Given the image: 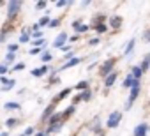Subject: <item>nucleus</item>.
I'll use <instances>...</instances> for the list:
<instances>
[{
    "label": "nucleus",
    "mask_w": 150,
    "mask_h": 136,
    "mask_svg": "<svg viewBox=\"0 0 150 136\" xmlns=\"http://www.w3.org/2000/svg\"><path fill=\"white\" fill-rule=\"evenodd\" d=\"M21 6H23L21 0H11V2H7V23H11L18 16Z\"/></svg>",
    "instance_id": "1"
},
{
    "label": "nucleus",
    "mask_w": 150,
    "mask_h": 136,
    "mask_svg": "<svg viewBox=\"0 0 150 136\" xmlns=\"http://www.w3.org/2000/svg\"><path fill=\"white\" fill-rule=\"evenodd\" d=\"M115 64H117V58H115V57L106 58V60L101 64V67H99V74H101L103 78H106L108 74H111L113 69H115Z\"/></svg>",
    "instance_id": "2"
},
{
    "label": "nucleus",
    "mask_w": 150,
    "mask_h": 136,
    "mask_svg": "<svg viewBox=\"0 0 150 136\" xmlns=\"http://www.w3.org/2000/svg\"><path fill=\"white\" fill-rule=\"evenodd\" d=\"M120 120H122V111H113V113H110V117L106 120V127L108 129H115V127H118Z\"/></svg>",
    "instance_id": "3"
},
{
    "label": "nucleus",
    "mask_w": 150,
    "mask_h": 136,
    "mask_svg": "<svg viewBox=\"0 0 150 136\" xmlns=\"http://www.w3.org/2000/svg\"><path fill=\"white\" fill-rule=\"evenodd\" d=\"M139 92H141V83H138V85H134L132 89H131V94H129V99L125 101V110H129L132 104H134V101L138 99V96H139Z\"/></svg>",
    "instance_id": "4"
},
{
    "label": "nucleus",
    "mask_w": 150,
    "mask_h": 136,
    "mask_svg": "<svg viewBox=\"0 0 150 136\" xmlns=\"http://www.w3.org/2000/svg\"><path fill=\"white\" fill-rule=\"evenodd\" d=\"M72 30L76 32V35H80V34H83V32H88L90 27H88L87 23H83L81 20H74V21H72Z\"/></svg>",
    "instance_id": "5"
},
{
    "label": "nucleus",
    "mask_w": 150,
    "mask_h": 136,
    "mask_svg": "<svg viewBox=\"0 0 150 136\" xmlns=\"http://www.w3.org/2000/svg\"><path fill=\"white\" fill-rule=\"evenodd\" d=\"M67 39H69V35H67V32H60L57 37H55V41H53V48H62V46H65L67 44Z\"/></svg>",
    "instance_id": "6"
},
{
    "label": "nucleus",
    "mask_w": 150,
    "mask_h": 136,
    "mask_svg": "<svg viewBox=\"0 0 150 136\" xmlns=\"http://www.w3.org/2000/svg\"><path fill=\"white\" fill-rule=\"evenodd\" d=\"M50 69H51V67H48L46 64H42L41 67H37V69H32V71H30V74H32V76H35V78H41V76H46V74L50 73Z\"/></svg>",
    "instance_id": "7"
},
{
    "label": "nucleus",
    "mask_w": 150,
    "mask_h": 136,
    "mask_svg": "<svg viewBox=\"0 0 150 136\" xmlns=\"http://www.w3.org/2000/svg\"><path fill=\"white\" fill-rule=\"evenodd\" d=\"M90 99H92V90H90V89H87V90H83L81 94H78V96H76V99H74L72 106H76L80 101H90Z\"/></svg>",
    "instance_id": "8"
},
{
    "label": "nucleus",
    "mask_w": 150,
    "mask_h": 136,
    "mask_svg": "<svg viewBox=\"0 0 150 136\" xmlns=\"http://www.w3.org/2000/svg\"><path fill=\"white\" fill-rule=\"evenodd\" d=\"M53 113H55V104H53V103H50V104L44 108V111H42V115H41V120H42V122H48V120H50V117H51Z\"/></svg>",
    "instance_id": "9"
},
{
    "label": "nucleus",
    "mask_w": 150,
    "mask_h": 136,
    "mask_svg": "<svg viewBox=\"0 0 150 136\" xmlns=\"http://www.w3.org/2000/svg\"><path fill=\"white\" fill-rule=\"evenodd\" d=\"M78 64H81V58L80 57H74V58H71V60H67L62 67H60V69L58 71H65V69H71V67H76Z\"/></svg>",
    "instance_id": "10"
},
{
    "label": "nucleus",
    "mask_w": 150,
    "mask_h": 136,
    "mask_svg": "<svg viewBox=\"0 0 150 136\" xmlns=\"http://www.w3.org/2000/svg\"><path fill=\"white\" fill-rule=\"evenodd\" d=\"M146 132H148V125L143 122V124H138V125L134 127L132 136H146Z\"/></svg>",
    "instance_id": "11"
},
{
    "label": "nucleus",
    "mask_w": 150,
    "mask_h": 136,
    "mask_svg": "<svg viewBox=\"0 0 150 136\" xmlns=\"http://www.w3.org/2000/svg\"><path fill=\"white\" fill-rule=\"evenodd\" d=\"M138 83H141V80H134L132 76H131V73L125 76V80H124V83H122V87L124 89H132L134 85H138Z\"/></svg>",
    "instance_id": "12"
},
{
    "label": "nucleus",
    "mask_w": 150,
    "mask_h": 136,
    "mask_svg": "<svg viewBox=\"0 0 150 136\" xmlns=\"http://www.w3.org/2000/svg\"><path fill=\"white\" fill-rule=\"evenodd\" d=\"M71 90H72V89H69V87H67V89H64V90H60V92H58V94L53 97V101H51V103H53V104H57V103L64 101V99H65V97L71 94Z\"/></svg>",
    "instance_id": "13"
},
{
    "label": "nucleus",
    "mask_w": 150,
    "mask_h": 136,
    "mask_svg": "<svg viewBox=\"0 0 150 136\" xmlns=\"http://www.w3.org/2000/svg\"><path fill=\"white\" fill-rule=\"evenodd\" d=\"M124 25V20H122V16H118V14H113L111 18H110V27H113V28H120Z\"/></svg>",
    "instance_id": "14"
},
{
    "label": "nucleus",
    "mask_w": 150,
    "mask_h": 136,
    "mask_svg": "<svg viewBox=\"0 0 150 136\" xmlns=\"http://www.w3.org/2000/svg\"><path fill=\"white\" fill-rule=\"evenodd\" d=\"M117 76H118V73H117V71H113L111 74H108V76L104 78V87H106V89L113 87V85H115V81H117Z\"/></svg>",
    "instance_id": "15"
},
{
    "label": "nucleus",
    "mask_w": 150,
    "mask_h": 136,
    "mask_svg": "<svg viewBox=\"0 0 150 136\" xmlns=\"http://www.w3.org/2000/svg\"><path fill=\"white\" fill-rule=\"evenodd\" d=\"M74 111H76V106H72V104H71V106H67V108H65V110L60 113V117H62V122H65V120H67V118H69V117L74 113Z\"/></svg>",
    "instance_id": "16"
},
{
    "label": "nucleus",
    "mask_w": 150,
    "mask_h": 136,
    "mask_svg": "<svg viewBox=\"0 0 150 136\" xmlns=\"http://www.w3.org/2000/svg\"><path fill=\"white\" fill-rule=\"evenodd\" d=\"M134 46H136V41H134V39H131V41L127 42L125 50H124V57H125V58H129V57L132 55V50H134Z\"/></svg>",
    "instance_id": "17"
},
{
    "label": "nucleus",
    "mask_w": 150,
    "mask_h": 136,
    "mask_svg": "<svg viewBox=\"0 0 150 136\" xmlns=\"http://www.w3.org/2000/svg\"><path fill=\"white\" fill-rule=\"evenodd\" d=\"M139 69H141L143 73L150 69V53H146V55L143 57V60H141V64H139Z\"/></svg>",
    "instance_id": "18"
},
{
    "label": "nucleus",
    "mask_w": 150,
    "mask_h": 136,
    "mask_svg": "<svg viewBox=\"0 0 150 136\" xmlns=\"http://www.w3.org/2000/svg\"><path fill=\"white\" fill-rule=\"evenodd\" d=\"M6 125H7V129H14V127H18V125H20V118L11 117V118H7V120H6Z\"/></svg>",
    "instance_id": "19"
},
{
    "label": "nucleus",
    "mask_w": 150,
    "mask_h": 136,
    "mask_svg": "<svg viewBox=\"0 0 150 136\" xmlns=\"http://www.w3.org/2000/svg\"><path fill=\"white\" fill-rule=\"evenodd\" d=\"M131 76H132L134 80H141V76H143V71L139 69V65H134L132 69H131Z\"/></svg>",
    "instance_id": "20"
},
{
    "label": "nucleus",
    "mask_w": 150,
    "mask_h": 136,
    "mask_svg": "<svg viewBox=\"0 0 150 136\" xmlns=\"http://www.w3.org/2000/svg\"><path fill=\"white\" fill-rule=\"evenodd\" d=\"M62 122V117H60V113H53L51 117H50V120H48V125H55V124H60Z\"/></svg>",
    "instance_id": "21"
},
{
    "label": "nucleus",
    "mask_w": 150,
    "mask_h": 136,
    "mask_svg": "<svg viewBox=\"0 0 150 136\" xmlns=\"http://www.w3.org/2000/svg\"><path fill=\"white\" fill-rule=\"evenodd\" d=\"M60 129H62V122L60 124H55V125H48L46 131H44V134H53V132H58Z\"/></svg>",
    "instance_id": "22"
},
{
    "label": "nucleus",
    "mask_w": 150,
    "mask_h": 136,
    "mask_svg": "<svg viewBox=\"0 0 150 136\" xmlns=\"http://www.w3.org/2000/svg\"><path fill=\"white\" fill-rule=\"evenodd\" d=\"M30 44H32L34 48H46V41H44V37L35 39V41H30Z\"/></svg>",
    "instance_id": "23"
},
{
    "label": "nucleus",
    "mask_w": 150,
    "mask_h": 136,
    "mask_svg": "<svg viewBox=\"0 0 150 136\" xmlns=\"http://www.w3.org/2000/svg\"><path fill=\"white\" fill-rule=\"evenodd\" d=\"M37 25H39V28H42V27H48L50 25V16L48 14H44L39 21H37Z\"/></svg>",
    "instance_id": "24"
},
{
    "label": "nucleus",
    "mask_w": 150,
    "mask_h": 136,
    "mask_svg": "<svg viewBox=\"0 0 150 136\" xmlns=\"http://www.w3.org/2000/svg\"><path fill=\"white\" fill-rule=\"evenodd\" d=\"M94 28H96L97 34H104V32H108V25H104V23H97V25H94Z\"/></svg>",
    "instance_id": "25"
},
{
    "label": "nucleus",
    "mask_w": 150,
    "mask_h": 136,
    "mask_svg": "<svg viewBox=\"0 0 150 136\" xmlns=\"http://www.w3.org/2000/svg\"><path fill=\"white\" fill-rule=\"evenodd\" d=\"M74 89L83 92V90H87V89H88V81H87V80H81L80 83H76V87H74Z\"/></svg>",
    "instance_id": "26"
},
{
    "label": "nucleus",
    "mask_w": 150,
    "mask_h": 136,
    "mask_svg": "<svg viewBox=\"0 0 150 136\" xmlns=\"http://www.w3.org/2000/svg\"><path fill=\"white\" fill-rule=\"evenodd\" d=\"M14 60H16V55H14V53H6V58H4V62H2V64H6V65H7V64H13Z\"/></svg>",
    "instance_id": "27"
},
{
    "label": "nucleus",
    "mask_w": 150,
    "mask_h": 136,
    "mask_svg": "<svg viewBox=\"0 0 150 136\" xmlns=\"http://www.w3.org/2000/svg\"><path fill=\"white\" fill-rule=\"evenodd\" d=\"M4 108L6 110H21V104L20 103H6Z\"/></svg>",
    "instance_id": "28"
},
{
    "label": "nucleus",
    "mask_w": 150,
    "mask_h": 136,
    "mask_svg": "<svg viewBox=\"0 0 150 136\" xmlns=\"http://www.w3.org/2000/svg\"><path fill=\"white\" fill-rule=\"evenodd\" d=\"M20 50V44L18 42H11V44H7V53H16Z\"/></svg>",
    "instance_id": "29"
},
{
    "label": "nucleus",
    "mask_w": 150,
    "mask_h": 136,
    "mask_svg": "<svg viewBox=\"0 0 150 136\" xmlns=\"http://www.w3.org/2000/svg\"><path fill=\"white\" fill-rule=\"evenodd\" d=\"M23 69H25V64H23V62H18V64H14V65H13V69H9V71L18 73V71H23Z\"/></svg>",
    "instance_id": "30"
},
{
    "label": "nucleus",
    "mask_w": 150,
    "mask_h": 136,
    "mask_svg": "<svg viewBox=\"0 0 150 136\" xmlns=\"http://www.w3.org/2000/svg\"><path fill=\"white\" fill-rule=\"evenodd\" d=\"M20 42H21V44H27V42H30V34H28V32H23V34L20 35Z\"/></svg>",
    "instance_id": "31"
},
{
    "label": "nucleus",
    "mask_w": 150,
    "mask_h": 136,
    "mask_svg": "<svg viewBox=\"0 0 150 136\" xmlns=\"http://www.w3.org/2000/svg\"><path fill=\"white\" fill-rule=\"evenodd\" d=\"M53 58V55L50 53V51H42V55H41V60H42V64H46V62H50Z\"/></svg>",
    "instance_id": "32"
},
{
    "label": "nucleus",
    "mask_w": 150,
    "mask_h": 136,
    "mask_svg": "<svg viewBox=\"0 0 150 136\" xmlns=\"http://www.w3.org/2000/svg\"><path fill=\"white\" fill-rule=\"evenodd\" d=\"M14 85H16V81H14V80H9V83H7V85H2V92H9Z\"/></svg>",
    "instance_id": "33"
},
{
    "label": "nucleus",
    "mask_w": 150,
    "mask_h": 136,
    "mask_svg": "<svg viewBox=\"0 0 150 136\" xmlns=\"http://www.w3.org/2000/svg\"><path fill=\"white\" fill-rule=\"evenodd\" d=\"M21 134H23V136H34V134H35V129H34V127L30 125V127H27V129H25V131H23Z\"/></svg>",
    "instance_id": "34"
},
{
    "label": "nucleus",
    "mask_w": 150,
    "mask_h": 136,
    "mask_svg": "<svg viewBox=\"0 0 150 136\" xmlns=\"http://www.w3.org/2000/svg\"><path fill=\"white\" fill-rule=\"evenodd\" d=\"M46 7H48V2H46V0H44V2L41 0V2L35 4V9H37V11H42V9H46Z\"/></svg>",
    "instance_id": "35"
},
{
    "label": "nucleus",
    "mask_w": 150,
    "mask_h": 136,
    "mask_svg": "<svg viewBox=\"0 0 150 136\" xmlns=\"http://www.w3.org/2000/svg\"><path fill=\"white\" fill-rule=\"evenodd\" d=\"M72 2H67V0H57V7H67V6H71Z\"/></svg>",
    "instance_id": "36"
},
{
    "label": "nucleus",
    "mask_w": 150,
    "mask_h": 136,
    "mask_svg": "<svg viewBox=\"0 0 150 136\" xmlns=\"http://www.w3.org/2000/svg\"><path fill=\"white\" fill-rule=\"evenodd\" d=\"M104 20H106V16H104V14H97V16H96V18H94V23H96V25H97V23H103V21H104Z\"/></svg>",
    "instance_id": "37"
},
{
    "label": "nucleus",
    "mask_w": 150,
    "mask_h": 136,
    "mask_svg": "<svg viewBox=\"0 0 150 136\" xmlns=\"http://www.w3.org/2000/svg\"><path fill=\"white\" fill-rule=\"evenodd\" d=\"M7 71H9V69H7V65H6V64H0V76H6Z\"/></svg>",
    "instance_id": "38"
},
{
    "label": "nucleus",
    "mask_w": 150,
    "mask_h": 136,
    "mask_svg": "<svg viewBox=\"0 0 150 136\" xmlns=\"http://www.w3.org/2000/svg\"><path fill=\"white\" fill-rule=\"evenodd\" d=\"M57 25H60V20H50V25H48V28H55Z\"/></svg>",
    "instance_id": "39"
},
{
    "label": "nucleus",
    "mask_w": 150,
    "mask_h": 136,
    "mask_svg": "<svg viewBox=\"0 0 150 136\" xmlns=\"http://www.w3.org/2000/svg\"><path fill=\"white\" fill-rule=\"evenodd\" d=\"M99 42H101V39H99V37H94V39L88 41V46H97Z\"/></svg>",
    "instance_id": "40"
},
{
    "label": "nucleus",
    "mask_w": 150,
    "mask_h": 136,
    "mask_svg": "<svg viewBox=\"0 0 150 136\" xmlns=\"http://www.w3.org/2000/svg\"><path fill=\"white\" fill-rule=\"evenodd\" d=\"M143 41H146V42H150V28H146V30L143 32Z\"/></svg>",
    "instance_id": "41"
},
{
    "label": "nucleus",
    "mask_w": 150,
    "mask_h": 136,
    "mask_svg": "<svg viewBox=\"0 0 150 136\" xmlns=\"http://www.w3.org/2000/svg\"><path fill=\"white\" fill-rule=\"evenodd\" d=\"M76 41H80V35H72V37H69V39H67V44H71V42H76Z\"/></svg>",
    "instance_id": "42"
},
{
    "label": "nucleus",
    "mask_w": 150,
    "mask_h": 136,
    "mask_svg": "<svg viewBox=\"0 0 150 136\" xmlns=\"http://www.w3.org/2000/svg\"><path fill=\"white\" fill-rule=\"evenodd\" d=\"M41 51H42V48H32L28 55H37V53H41Z\"/></svg>",
    "instance_id": "43"
},
{
    "label": "nucleus",
    "mask_w": 150,
    "mask_h": 136,
    "mask_svg": "<svg viewBox=\"0 0 150 136\" xmlns=\"http://www.w3.org/2000/svg\"><path fill=\"white\" fill-rule=\"evenodd\" d=\"M64 58H65V62H67V60L74 58V53H72V51H69V53H65V55H64Z\"/></svg>",
    "instance_id": "44"
},
{
    "label": "nucleus",
    "mask_w": 150,
    "mask_h": 136,
    "mask_svg": "<svg viewBox=\"0 0 150 136\" xmlns=\"http://www.w3.org/2000/svg\"><path fill=\"white\" fill-rule=\"evenodd\" d=\"M60 50H62V51H65V53H69V51H71V44H65V46H62Z\"/></svg>",
    "instance_id": "45"
},
{
    "label": "nucleus",
    "mask_w": 150,
    "mask_h": 136,
    "mask_svg": "<svg viewBox=\"0 0 150 136\" xmlns=\"http://www.w3.org/2000/svg\"><path fill=\"white\" fill-rule=\"evenodd\" d=\"M0 83H6V85H7V83H9V78H7V76H0Z\"/></svg>",
    "instance_id": "46"
},
{
    "label": "nucleus",
    "mask_w": 150,
    "mask_h": 136,
    "mask_svg": "<svg viewBox=\"0 0 150 136\" xmlns=\"http://www.w3.org/2000/svg\"><path fill=\"white\" fill-rule=\"evenodd\" d=\"M90 6V0H83V2H81V7H88Z\"/></svg>",
    "instance_id": "47"
},
{
    "label": "nucleus",
    "mask_w": 150,
    "mask_h": 136,
    "mask_svg": "<svg viewBox=\"0 0 150 136\" xmlns=\"http://www.w3.org/2000/svg\"><path fill=\"white\" fill-rule=\"evenodd\" d=\"M34 136H48V134H44V132H35Z\"/></svg>",
    "instance_id": "48"
},
{
    "label": "nucleus",
    "mask_w": 150,
    "mask_h": 136,
    "mask_svg": "<svg viewBox=\"0 0 150 136\" xmlns=\"http://www.w3.org/2000/svg\"><path fill=\"white\" fill-rule=\"evenodd\" d=\"M0 136H9V132L6 131V132H2V134H0Z\"/></svg>",
    "instance_id": "49"
},
{
    "label": "nucleus",
    "mask_w": 150,
    "mask_h": 136,
    "mask_svg": "<svg viewBox=\"0 0 150 136\" xmlns=\"http://www.w3.org/2000/svg\"><path fill=\"white\" fill-rule=\"evenodd\" d=\"M18 136H23V134H18Z\"/></svg>",
    "instance_id": "50"
}]
</instances>
